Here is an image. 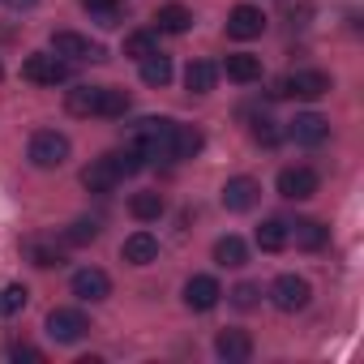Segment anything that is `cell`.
I'll list each match as a JSON object with an SVG mask.
<instances>
[{
	"instance_id": "cell-11",
	"label": "cell",
	"mask_w": 364,
	"mask_h": 364,
	"mask_svg": "<svg viewBox=\"0 0 364 364\" xmlns=\"http://www.w3.org/2000/svg\"><path fill=\"white\" fill-rule=\"evenodd\" d=\"M69 287H73V296H77V300H86V304H99V300H107V296H112V279H107L99 266L77 270Z\"/></svg>"
},
{
	"instance_id": "cell-2",
	"label": "cell",
	"mask_w": 364,
	"mask_h": 364,
	"mask_svg": "<svg viewBox=\"0 0 364 364\" xmlns=\"http://www.w3.org/2000/svg\"><path fill=\"white\" fill-rule=\"evenodd\" d=\"M270 95L274 99H287V95H296V99H321V95H330V77L321 69H300V73L279 77Z\"/></svg>"
},
{
	"instance_id": "cell-18",
	"label": "cell",
	"mask_w": 364,
	"mask_h": 364,
	"mask_svg": "<svg viewBox=\"0 0 364 364\" xmlns=\"http://www.w3.org/2000/svg\"><path fill=\"white\" fill-rule=\"evenodd\" d=\"M82 185H86L90 193H112V189L120 185V176H116V167L107 163V154H103V159H95V163L82 171Z\"/></svg>"
},
{
	"instance_id": "cell-34",
	"label": "cell",
	"mask_w": 364,
	"mask_h": 364,
	"mask_svg": "<svg viewBox=\"0 0 364 364\" xmlns=\"http://www.w3.org/2000/svg\"><path fill=\"white\" fill-rule=\"evenodd\" d=\"M249 133H253V141H262V146H274L283 133H279V124L262 112V116H253V124H249Z\"/></svg>"
},
{
	"instance_id": "cell-4",
	"label": "cell",
	"mask_w": 364,
	"mask_h": 364,
	"mask_svg": "<svg viewBox=\"0 0 364 364\" xmlns=\"http://www.w3.org/2000/svg\"><path fill=\"white\" fill-rule=\"evenodd\" d=\"M309 296H313V287H309V279H300V274H279V279L270 283V300H274L279 313H300V309L309 304Z\"/></svg>"
},
{
	"instance_id": "cell-25",
	"label": "cell",
	"mask_w": 364,
	"mask_h": 364,
	"mask_svg": "<svg viewBox=\"0 0 364 364\" xmlns=\"http://www.w3.org/2000/svg\"><path fill=\"white\" fill-rule=\"evenodd\" d=\"M154 22H159V31H163V35H185V31L193 26V14H189L185 5H163Z\"/></svg>"
},
{
	"instance_id": "cell-6",
	"label": "cell",
	"mask_w": 364,
	"mask_h": 364,
	"mask_svg": "<svg viewBox=\"0 0 364 364\" xmlns=\"http://www.w3.org/2000/svg\"><path fill=\"white\" fill-rule=\"evenodd\" d=\"M48 334L56 343H77V338L90 334V321H86L82 309H52L48 313Z\"/></svg>"
},
{
	"instance_id": "cell-27",
	"label": "cell",
	"mask_w": 364,
	"mask_h": 364,
	"mask_svg": "<svg viewBox=\"0 0 364 364\" xmlns=\"http://www.w3.org/2000/svg\"><path fill=\"white\" fill-rule=\"evenodd\" d=\"M129 210H133V219H137V223H154V219L167 210V202H163V193H133Z\"/></svg>"
},
{
	"instance_id": "cell-16",
	"label": "cell",
	"mask_w": 364,
	"mask_h": 364,
	"mask_svg": "<svg viewBox=\"0 0 364 364\" xmlns=\"http://www.w3.org/2000/svg\"><path fill=\"white\" fill-rule=\"evenodd\" d=\"M120 257H124L129 266H150V262L159 257V240H154L150 232H133V236L120 245Z\"/></svg>"
},
{
	"instance_id": "cell-7",
	"label": "cell",
	"mask_w": 364,
	"mask_h": 364,
	"mask_svg": "<svg viewBox=\"0 0 364 364\" xmlns=\"http://www.w3.org/2000/svg\"><path fill=\"white\" fill-rule=\"evenodd\" d=\"M317 171L313 167H283L279 171V198H287V202H309L313 193H317Z\"/></svg>"
},
{
	"instance_id": "cell-30",
	"label": "cell",
	"mask_w": 364,
	"mask_h": 364,
	"mask_svg": "<svg viewBox=\"0 0 364 364\" xmlns=\"http://www.w3.org/2000/svg\"><path fill=\"white\" fill-rule=\"evenodd\" d=\"M150 52H159V35H154V31H137V35L124 39V56L141 60V56H150Z\"/></svg>"
},
{
	"instance_id": "cell-13",
	"label": "cell",
	"mask_w": 364,
	"mask_h": 364,
	"mask_svg": "<svg viewBox=\"0 0 364 364\" xmlns=\"http://www.w3.org/2000/svg\"><path fill=\"white\" fill-rule=\"evenodd\" d=\"M262 31H266V14H262L257 5H236V9L228 14V35H232V39L245 43V39H257Z\"/></svg>"
},
{
	"instance_id": "cell-1",
	"label": "cell",
	"mask_w": 364,
	"mask_h": 364,
	"mask_svg": "<svg viewBox=\"0 0 364 364\" xmlns=\"http://www.w3.org/2000/svg\"><path fill=\"white\" fill-rule=\"evenodd\" d=\"M171 133H176V120L167 116H146L137 129H133V150L141 159H171Z\"/></svg>"
},
{
	"instance_id": "cell-20",
	"label": "cell",
	"mask_w": 364,
	"mask_h": 364,
	"mask_svg": "<svg viewBox=\"0 0 364 364\" xmlns=\"http://www.w3.org/2000/svg\"><path fill=\"white\" fill-rule=\"evenodd\" d=\"M202 146H206L202 129H193V124H176V133H171V159H193Z\"/></svg>"
},
{
	"instance_id": "cell-21",
	"label": "cell",
	"mask_w": 364,
	"mask_h": 364,
	"mask_svg": "<svg viewBox=\"0 0 364 364\" xmlns=\"http://www.w3.org/2000/svg\"><path fill=\"white\" fill-rule=\"evenodd\" d=\"M99 90H103V86H73V90L65 95L69 116H99Z\"/></svg>"
},
{
	"instance_id": "cell-28",
	"label": "cell",
	"mask_w": 364,
	"mask_h": 364,
	"mask_svg": "<svg viewBox=\"0 0 364 364\" xmlns=\"http://www.w3.org/2000/svg\"><path fill=\"white\" fill-rule=\"evenodd\" d=\"M129 107H133V99H129L124 90H116V86H103V90H99V116H107V120H120Z\"/></svg>"
},
{
	"instance_id": "cell-5",
	"label": "cell",
	"mask_w": 364,
	"mask_h": 364,
	"mask_svg": "<svg viewBox=\"0 0 364 364\" xmlns=\"http://www.w3.org/2000/svg\"><path fill=\"white\" fill-rule=\"evenodd\" d=\"M22 77H26V82H35V86H60V82L69 77V60H65V56L35 52V56H26Z\"/></svg>"
},
{
	"instance_id": "cell-32",
	"label": "cell",
	"mask_w": 364,
	"mask_h": 364,
	"mask_svg": "<svg viewBox=\"0 0 364 364\" xmlns=\"http://www.w3.org/2000/svg\"><path fill=\"white\" fill-rule=\"evenodd\" d=\"M82 9H90L99 26H120V0H82Z\"/></svg>"
},
{
	"instance_id": "cell-26",
	"label": "cell",
	"mask_w": 364,
	"mask_h": 364,
	"mask_svg": "<svg viewBox=\"0 0 364 364\" xmlns=\"http://www.w3.org/2000/svg\"><path fill=\"white\" fill-rule=\"evenodd\" d=\"M141 82H146V86H167V82H171V60H167L163 52L141 56Z\"/></svg>"
},
{
	"instance_id": "cell-19",
	"label": "cell",
	"mask_w": 364,
	"mask_h": 364,
	"mask_svg": "<svg viewBox=\"0 0 364 364\" xmlns=\"http://www.w3.org/2000/svg\"><path fill=\"white\" fill-rule=\"evenodd\" d=\"M223 69H228V77H232V82L249 86V82H257V77H262V56H249V52H232V56L223 60Z\"/></svg>"
},
{
	"instance_id": "cell-33",
	"label": "cell",
	"mask_w": 364,
	"mask_h": 364,
	"mask_svg": "<svg viewBox=\"0 0 364 364\" xmlns=\"http://www.w3.org/2000/svg\"><path fill=\"white\" fill-rule=\"evenodd\" d=\"M99 240V219H73L65 232V245H90Z\"/></svg>"
},
{
	"instance_id": "cell-15",
	"label": "cell",
	"mask_w": 364,
	"mask_h": 364,
	"mask_svg": "<svg viewBox=\"0 0 364 364\" xmlns=\"http://www.w3.org/2000/svg\"><path fill=\"white\" fill-rule=\"evenodd\" d=\"M287 240H296V249L317 253V249H326L330 228H326V223H317V219H296V223H287Z\"/></svg>"
},
{
	"instance_id": "cell-17",
	"label": "cell",
	"mask_w": 364,
	"mask_h": 364,
	"mask_svg": "<svg viewBox=\"0 0 364 364\" xmlns=\"http://www.w3.org/2000/svg\"><path fill=\"white\" fill-rule=\"evenodd\" d=\"M215 351H219V360L240 364V360H249V355H253V338H249L245 330H223V334L215 338Z\"/></svg>"
},
{
	"instance_id": "cell-12",
	"label": "cell",
	"mask_w": 364,
	"mask_h": 364,
	"mask_svg": "<svg viewBox=\"0 0 364 364\" xmlns=\"http://www.w3.org/2000/svg\"><path fill=\"white\" fill-rule=\"evenodd\" d=\"M219 300H223L219 279H210V274H193V279L185 283V304H189L193 313H210Z\"/></svg>"
},
{
	"instance_id": "cell-37",
	"label": "cell",
	"mask_w": 364,
	"mask_h": 364,
	"mask_svg": "<svg viewBox=\"0 0 364 364\" xmlns=\"http://www.w3.org/2000/svg\"><path fill=\"white\" fill-rule=\"evenodd\" d=\"M5 5H9V9H18V14H22V9H35V5H39V0H5Z\"/></svg>"
},
{
	"instance_id": "cell-29",
	"label": "cell",
	"mask_w": 364,
	"mask_h": 364,
	"mask_svg": "<svg viewBox=\"0 0 364 364\" xmlns=\"http://www.w3.org/2000/svg\"><path fill=\"white\" fill-rule=\"evenodd\" d=\"M107 163L116 167V176H120V180H124V176H137V171L146 167V159H141L133 146H129V150H112V154H107Z\"/></svg>"
},
{
	"instance_id": "cell-3",
	"label": "cell",
	"mask_w": 364,
	"mask_h": 364,
	"mask_svg": "<svg viewBox=\"0 0 364 364\" xmlns=\"http://www.w3.org/2000/svg\"><path fill=\"white\" fill-rule=\"evenodd\" d=\"M31 163L35 167H43V171H52V167H60L65 159H69V137L65 133H56V129H39L35 137H31Z\"/></svg>"
},
{
	"instance_id": "cell-31",
	"label": "cell",
	"mask_w": 364,
	"mask_h": 364,
	"mask_svg": "<svg viewBox=\"0 0 364 364\" xmlns=\"http://www.w3.org/2000/svg\"><path fill=\"white\" fill-rule=\"evenodd\" d=\"M26 300H31V291H26L22 283H9L5 291H0V317H14V313H22V309H26Z\"/></svg>"
},
{
	"instance_id": "cell-23",
	"label": "cell",
	"mask_w": 364,
	"mask_h": 364,
	"mask_svg": "<svg viewBox=\"0 0 364 364\" xmlns=\"http://www.w3.org/2000/svg\"><path fill=\"white\" fill-rule=\"evenodd\" d=\"M215 82H219V69H215L210 60H193V65L185 69V86H189L193 95H210Z\"/></svg>"
},
{
	"instance_id": "cell-36",
	"label": "cell",
	"mask_w": 364,
	"mask_h": 364,
	"mask_svg": "<svg viewBox=\"0 0 364 364\" xmlns=\"http://www.w3.org/2000/svg\"><path fill=\"white\" fill-rule=\"evenodd\" d=\"M9 355H14V360H35V364L43 360V351H39V347H31V343H18V347H14Z\"/></svg>"
},
{
	"instance_id": "cell-8",
	"label": "cell",
	"mask_w": 364,
	"mask_h": 364,
	"mask_svg": "<svg viewBox=\"0 0 364 364\" xmlns=\"http://www.w3.org/2000/svg\"><path fill=\"white\" fill-rule=\"evenodd\" d=\"M52 52L65 56V60H107V52L99 43H90L86 35H77V31H56L52 35Z\"/></svg>"
},
{
	"instance_id": "cell-38",
	"label": "cell",
	"mask_w": 364,
	"mask_h": 364,
	"mask_svg": "<svg viewBox=\"0 0 364 364\" xmlns=\"http://www.w3.org/2000/svg\"><path fill=\"white\" fill-rule=\"evenodd\" d=\"M0 77H5V65H0Z\"/></svg>"
},
{
	"instance_id": "cell-10",
	"label": "cell",
	"mask_w": 364,
	"mask_h": 364,
	"mask_svg": "<svg viewBox=\"0 0 364 364\" xmlns=\"http://www.w3.org/2000/svg\"><path fill=\"white\" fill-rule=\"evenodd\" d=\"M287 137H291L296 146H321V141L330 137V120L317 116V112H300V116L287 124Z\"/></svg>"
},
{
	"instance_id": "cell-24",
	"label": "cell",
	"mask_w": 364,
	"mask_h": 364,
	"mask_svg": "<svg viewBox=\"0 0 364 364\" xmlns=\"http://www.w3.org/2000/svg\"><path fill=\"white\" fill-rule=\"evenodd\" d=\"M215 262H219V266H228V270L245 266V262H249L245 240H240V236H219V240H215Z\"/></svg>"
},
{
	"instance_id": "cell-9",
	"label": "cell",
	"mask_w": 364,
	"mask_h": 364,
	"mask_svg": "<svg viewBox=\"0 0 364 364\" xmlns=\"http://www.w3.org/2000/svg\"><path fill=\"white\" fill-rule=\"evenodd\" d=\"M257 198H262V185H257L253 176H232L228 185H223V206H228L232 215L253 210V206H257Z\"/></svg>"
},
{
	"instance_id": "cell-35",
	"label": "cell",
	"mask_w": 364,
	"mask_h": 364,
	"mask_svg": "<svg viewBox=\"0 0 364 364\" xmlns=\"http://www.w3.org/2000/svg\"><path fill=\"white\" fill-rule=\"evenodd\" d=\"M228 296H232V304H236V309H257L262 287H257V283H240V287H232Z\"/></svg>"
},
{
	"instance_id": "cell-14",
	"label": "cell",
	"mask_w": 364,
	"mask_h": 364,
	"mask_svg": "<svg viewBox=\"0 0 364 364\" xmlns=\"http://www.w3.org/2000/svg\"><path fill=\"white\" fill-rule=\"evenodd\" d=\"M26 257H31V266H39V270H52V266H65V245L56 240V236H31L26 245Z\"/></svg>"
},
{
	"instance_id": "cell-22",
	"label": "cell",
	"mask_w": 364,
	"mask_h": 364,
	"mask_svg": "<svg viewBox=\"0 0 364 364\" xmlns=\"http://www.w3.org/2000/svg\"><path fill=\"white\" fill-rule=\"evenodd\" d=\"M291 240H287V223L283 219H262V228H257V249L262 253H283Z\"/></svg>"
}]
</instances>
